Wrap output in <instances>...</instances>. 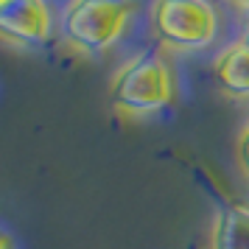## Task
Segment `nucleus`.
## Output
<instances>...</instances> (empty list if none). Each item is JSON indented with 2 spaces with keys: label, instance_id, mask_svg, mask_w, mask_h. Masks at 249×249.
I'll return each mask as SVG.
<instances>
[{
  "label": "nucleus",
  "instance_id": "nucleus-1",
  "mask_svg": "<svg viewBox=\"0 0 249 249\" xmlns=\"http://www.w3.org/2000/svg\"><path fill=\"white\" fill-rule=\"evenodd\" d=\"M174 98V79L157 53H140L115 73L109 101L121 112L148 115L165 109Z\"/></svg>",
  "mask_w": 249,
  "mask_h": 249
},
{
  "label": "nucleus",
  "instance_id": "nucleus-2",
  "mask_svg": "<svg viewBox=\"0 0 249 249\" xmlns=\"http://www.w3.org/2000/svg\"><path fill=\"white\" fill-rule=\"evenodd\" d=\"M154 34L177 51H199L218 36V12L210 0H154Z\"/></svg>",
  "mask_w": 249,
  "mask_h": 249
},
{
  "label": "nucleus",
  "instance_id": "nucleus-3",
  "mask_svg": "<svg viewBox=\"0 0 249 249\" xmlns=\"http://www.w3.org/2000/svg\"><path fill=\"white\" fill-rule=\"evenodd\" d=\"M129 23L124 0H70L62 14V31L73 48L84 53H101L112 48Z\"/></svg>",
  "mask_w": 249,
  "mask_h": 249
},
{
  "label": "nucleus",
  "instance_id": "nucleus-4",
  "mask_svg": "<svg viewBox=\"0 0 249 249\" xmlns=\"http://www.w3.org/2000/svg\"><path fill=\"white\" fill-rule=\"evenodd\" d=\"M51 36V12L45 0H3L0 39L14 45H39Z\"/></svg>",
  "mask_w": 249,
  "mask_h": 249
},
{
  "label": "nucleus",
  "instance_id": "nucleus-5",
  "mask_svg": "<svg viewBox=\"0 0 249 249\" xmlns=\"http://www.w3.org/2000/svg\"><path fill=\"white\" fill-rule=\"evenodd\" d=\"M215 79L230 98H249V42L238 39L215 59Z\"/></svg>",
  "mask_w": 249,
  "mask_h": 249
},
{
  "label": "nucleus",
  "instance_id": "nucleus-6",
  "mask_svg": "<svg viewBox=\"0 0 249 249\" xmlns=\"http://www.w3.org/2000/svg\"><path fill=\"white\" fill-rule=\"evenodd\" d=\"M213 249H249V207L232 204L218 213L213 227Z\"/></svg>",
  "mask_w": 249,
  "mask_h": 249
},
{
  "label": "nucleus",
  "instance_id": "nucleus-7",
  "mask_svg": "<svg viewBox=\"0 0 249 249\" xmlns=\"http://www.w3.org/2000/svg\"><path fill=\"white\" fill-rule=\"evenodd\" d=\"M238 160H241V168L249 177V124L244 126V132L238 137Z\"/></svg>",
  "mask_w": 249,
  "mask_h": 249
},
{
  "label": "nucleus",
  "instance_id": "nucleus-8",
  "mask_svg": "<svg viewBox=\"0 0 249 249\" xmlns=\"http://www.w3.org/2000/svg\"><path fill=\"white\" fill-rule=\"evenodd\" d=\"M0 249H9V238L3 235V232H0Z\"/></svg>",
  "mask_w": 249,
  "mask_h": 249
},
{
  "label": "nucleus",
  "instance_id": "nucleus-9",
  "mask_svg": "<svg viewBox=\"0 0 249 249\" xmlns=\"http://www.w3.org/2000/svg\"><path fill=\"white\" fill-rule=\"evenodd\" d=\"M244 39L249 42V17H247V25H244Z\"/></svg>",
  "mask_w": 249,
  "mask_h": 249
},
{
  "label": "nucleus",
  "instance_id": "nucleus-10",
  "mask_svg": "<svg viewBox=\"0 0 249 249\" xmlns=\"http://www.w3.org/2000/svg\"><path fill=\"white\" fill-rule=\"evenodd\" d=\"M232 3H238V6H247V9H249V0H232Z\"/></svg>",
  "mask_w": 249,
  "mask_h": 249
},
{
  "label": "nucleus",
  "instance_id": "nucleus-11",
  "mask_svg": "<svg viewBox=\"0 0 249 249\" xmlns=\"http://www.w3.org/2000/svg\"><path fill=\"white\" fill-rule=\"evenodd\" d=\"M0 3H3V0H0Z\"/></svg>",
  "mask_w": 249,
  "mask_h": 249
}]
</instances>
